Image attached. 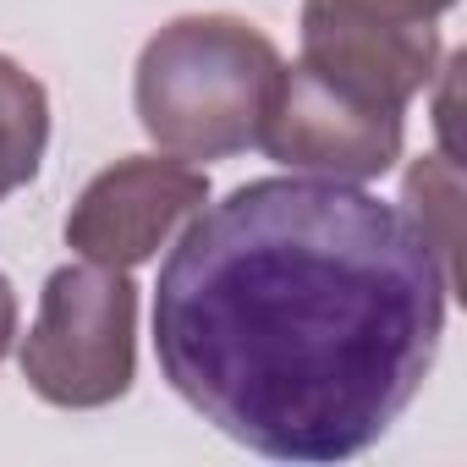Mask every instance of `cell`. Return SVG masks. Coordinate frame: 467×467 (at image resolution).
Returning a JSON list of instances; mask_svg holds the SVG:
<instances>
[{
	"label": "cell",
	"mask_w": 467,
	"mask_h": 467,
	"mask_svg": "<svg viewBox=\"0 0 467 467\" xmlns=\"http://www.w3.org/2000/svg\"><path fill=\"white\" fill-rule=\"evenodd\" d=\"M347 6H363V12H379V17H407V23H434L456 0H347Z\"/></svg>",
	"instance_id": "obj_9"
},
{
	"label": "cell",
	"mask_w": 467,
	"mask_h": 467,
	"mask_svg": "<svg viewBox=\"0 0 467 467\" xmlns=\"http://www.w3.org/2000/svg\"><path fill=\"white\" fill-rule=\"evenodd\" d=\"M12 336H17V292H12L6 275H0V358L12 352Z\"/></svg>",
	"instance_id": "obj_10"
},
{
	"label": "cell",
	"mask_w": 467,
	"mask_h": 467,
	"mask_svg": "<svg viewBox=\"0 0 467 467\" xmlns=\"http://www.w3.org/2000/svg\"><path fill=\"white\" fill-rule=\"evenodd\" d=\"M138 374V286L127 270L61 265L23 336V379L50 407H110Z\"/></svg>",
	"instance_id": "obj_3"
},
{
	"label": "cell",
	"mask_w": 467,
	"mask_h": 467,
	"mask_svg": "<svg viewBox=\"0 0 467 467\" xmlns=\"http://www.w3.org/2000/svg\"><path fill=\"white\" fill-rule=\"evenodd\" d=\"M209 203V176L176 154H127L105 165L67 214V248L105 270H138Z\"/></svg>",
	"instance_id": "obj_4"
},
{
	"label": "cell",
	"mask_w": 467,
	"mask_h": 467,
	"mask_svg": "<svg viewBox=\"0 0 467 467\" xmlns=\"http://www.w3.org/2000/svg\"><path fill=\"white\" fill-rule=\"evenodd\" d=\"M401 209L423 231V243L434 248L451 292H462V171H456V160L451 154L412 160L407 187H401Z\"/></svg>",
	"instance_id": "obj_8"
},
{
	"label": "cell",
	"mask_w": 467,
	"mask_h": 467,
	"mask_svg": "<svg viewBox=\"0 0 467 467\" xmlns=\"http://www.w3.org/2000/svg\"><path fill=\"white\" fill-rule=\"evenodd\" d=\"M50 149V94L45 83L0 56V198L28 187Z\"/></svg>",
	"instance_id": "obj_7"
},
{
	"label": "cell",
	"mask_w": 467,
	"mask_h": 467,
	"mask_svg": "<svg viewBox=\"0 0 467 467\" xmlns=\"http://www.w3.org/2000/svg\"><path fill=\"white\" fill-rule=\"evenodd\" d=\"M407 127L401 110H374L325 78H314L303 61L281 72V94L270 105V121L259 132V149L297 171V176H330V182H374L401 160Z\"/></svg>",
	"instance_id": "obj_5"
},
{
	"label": "cell",
	"mask_w": 467,
	"mask_h": 467,
	"mask_svg": "<svg viewBox=\"0 0 467 467\" xmlns=\"http://www.w3.org/2000/svg\"><path fill=\"white\" fill-rule=\"evenodd\" d=\"M281 50L243 17H176L132 72L143 132L176 160H231L259 149L281 94Z\"/></svg>",
	"instance_id": "obj_2"
},
{
	"label": "cell",
	"mask_w": 467,
	"mask_h": 467,
	"mask_svg": "<svg viewBox=\"0 0 467 467\" xmlns=\"http://www.w3.org/2000/svg\"><path fill=\"white\" fill-rule=\"evenodd\" d=\"M451 281L401 203L259 176L182 225L154 286L171 390L270 462L363 456L423 390Z\"/></svg>",
	"instance_id": "obj_1"
},
{
	"label": "cell",
	"mask_w": 467,
	"mask_h": 467,
	"mask_svg": "<svg viewBox=\"0 0 467 467\" xmlns=\"http://www.w3.org/2000/svg\"><path fill=\"white\" fill-rule=\"evenodd\" d=\"M314 78L374 105L407 110L440 72V28L379 17L347 0H303V56Z\"/></svg>",
	"instance_id": "obj_6"
}]
</instances>
